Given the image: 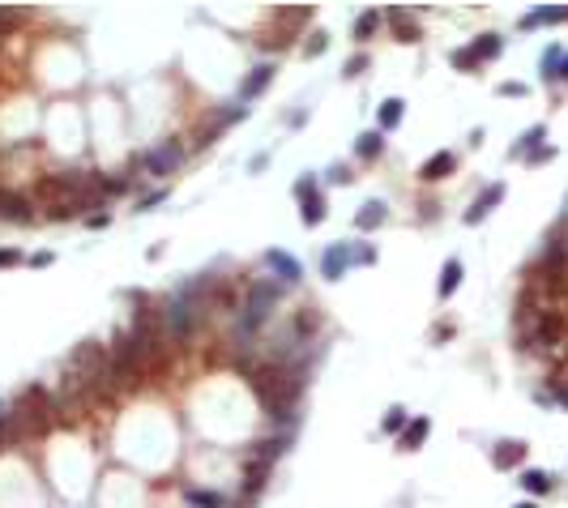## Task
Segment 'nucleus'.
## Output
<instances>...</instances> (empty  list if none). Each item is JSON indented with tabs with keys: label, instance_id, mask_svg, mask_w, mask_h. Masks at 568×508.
Segmentation results:
<instances>
[{
	"label": "nucleus",
	"instance_id": "1",
	"mask_svg": "<svg viewBox=\"0 0 568 508\" xmlns=\"http://www.w3.org/2000/svg\"><path fill=\"white\" fill-rule=\"evenodd\" d=\"M522 342H526V350H534V354H551V350L564 342V312H556V308L530 312V316L522 320Z\"/></svg>",
	"mask_w": 568,
	"mask_h": 508
},
{
	"label": "nucleus",
	"instance_id": "2",
	"mask_svg": "<svg viewBox=\"0 0 568 508\" xmlns=\"http://www.w3.org/2000/svg\"><path fill=\"white\" fill-rule=\"evenodd\" d=\"M278 299H282V282H274V278H257V282L248 287V295H244V308H239V325L244 329H257L269 320V312L278 308Z\"/></svg>",
	"mask_w": 568,
	"mask_h": 508
},
{
	"label": "nucleus",
	"instance_id": "3",
	"mask_svg": "<svg viewBox=\"0 0 568 508\" xmlns=\"http://www.w3.org/2000/svg\"><path fill=\"white\" fill-rule=\"evenodd\" d=\"M56 410V397L47 393L43 385H30V389H21L17 397H13V406H9V415L30 431V436H39V431L47 427V415Z\"/></svg>",
	"mask_w": 568,
	"mask_h": 508
},
{
	"label": "nucleus",
	"instance_id": "4",
	"mask_svg": "<svg viewBox=\"0 0 568 508\" xmlns=\"http://www.w3.org/2000/svg\"><path fill=\"white\" fill-rule=\"evenodd\" d=\"M184 154L188 149L171 137V141H158L154 149H145V154H137V167H145L150 175H158V180H167V175H176L180 171V163H184Z\"/></svg>",
	"mask_w": 568,
	"mask_h": 508
},
{
	"label": "nucleus",
	"instance_id": "5",
	"mask_svg": "<svg viewBox=\"0 0 568 508\" xmlns=\"http://www.w3.org/2000/svg\"><path fill=\"white\" fill-rule=\"evenodd\" d=\"M107 363H111V354H107V346H98V342H82L77 350L68 354V372H77V380H90L98 372H107Z\"/></svg>",
	"mask_w": 568,
	"mask_h": 508
},
{
	"label": "nucleus",
	"instance_id": "6",
	"mask_svg": "<svg viewBox=\"0 0 568 508\" xmlns=\"http://www.w3.org/2000/svg\"><path fill=\"white\" fill-rule=\"evenodd\" d=\"M504 52V39L500 35H479L466 52H453V64L457 69H479L483 60H491V56H500Z\"/></svg>",
	"mask_w": 568,
	"mask_h": 508
},
{
	"label": "nucleus",
	"instance_id": "7",
	"mask_svg": "<svg viewBox=\"0 0 568 508\" xmlns=\"http://www.w3.org/2000/svg\"><path fill=\"white\" fill-rule=\"evenodd\" d=\"M295 197L304 201V222H308V226H316L320 218H325V197H320V188H316L312 175H304V180L295 184Z\"/></svg>",
	"mask_w": 568,
	"mask_h": 508
},
{
	"label": "nucleus",
	"instance_id": "8",
	"mask_svg": "<svg viewBox=\"0 0 568 508\" xmlns=\"http://www.w3.org/2000/svg\"><path fill=\"white\" fill-rule=\"evenodd\" d=\"M261 261H265L269 269H274V273H278V282H286V287H295V282H300V273H304V269H300V261H295V257H286V252H278V248H269Z\"/></svg>",
	"mask_w": 568,
	"mask_h": 508
},
{
	"label": "nucleus",
	"instance_id": "9",
	"mask_svg": "<svg viewBox=\"0 0 568 508\" xmlns=\"http://www.w3.org/2000/svg\"><path fill=\"white\" fill-rule=\"evenodd\" d=\"M347 265H355V261H351V244H333L325 257H320V273H325L329 282H338V278L347 273Z\"/></svg>",
	"mask_w": 568,
	"mask_h": 508
},
{
	"label": "nucleus",
	"instance_id": "10",
	"mask_svg": "<svg viewBox=\"0 0 568 508\" xmlns=\"http://www.w3.org/2000/svg\"><path fill=\"white\" fill-rule=\"evenodd\" d=\"M500 197H504V184H491V188H483L479 197H475V206L470 210H466V222H483L487 214H491V206H500Z\"/></svg>",
	"mask_w": 568,
	"mask_h": 508
},
{
	"label": "nucleus",
	"instance_id": "11",
	"mask_svg": "<svg viewBox=\"0 0 568 508\" xmlns=\"http://www.w3.org/2000/svg\"><path fill=\"white\" fill-rule=\"evenodd\" d=\"M265 478H269V462H257V457H253V462L248 466H244V482H239V496L244 500H253L261 487H265Z\"/></svg>",
	"mask_w": 568,
	"mask_h": 508
},
{
	"label": "nucleus",
	"instance_id": "12",
	"mask_svg": "<svg viewBox=\"0 0 568 508\" xmlns=\"http://www.w3.org/2000/svg\"><path fill=\"white\" fill-rule=\"evenodd\" d=\"M457 158H453V149H440V154H432L423 167H419V180H444V175H453Z\"/></svg>",
	"mask_w": 568,
	"mask_h": 508
},
{
	"label": "nucleus",
	"instance_id": "13",
	"mask_svg": "<svg viewBox=\"0 0 568 508\" xmlns=\"http://www.w3.org/2000/svg\"><path fill=\"white\" fill-rule=\"evenodd\" d=\"M491 462H496V470H517L526 462V444H517V440H504L491 448Z\"/></svg>",
	"mask_w": 568,
	"mask_h": 508
},
{
	"label": "nucleus",
	"instance_id": "14",
	"mask_svg": "<svg viewBox=\"0 0 568 508\" xmlns=\"http://www.w3.org/2000/svg\"><path fill=\"white\" fill-rule=\"evenodd\" d=\"M286 448H291V431H282V436H269V440H257V444H253V457H257V462H269V466H274Z\"/></svg>",
	"mask_w": 568,
	"mask_h": 508
},
{
	"label": "nucleus",
	"instance_id": "15",
	"mask_svg": "<svg viewBox=\"0 0 568 508\" xmlns=\"http://www.w3.org/2000/svg\"><path fill=\"white\" fill-rule=\"evenodd\" d=\"M385 21H389L393 30H398V39H402V43H414V39H419V21H414L406 9H398V5H393V9H385Z\"/></svg>",
	"mask_w": 568,
	"mask_h": 508
},
{
	"label": "nucleus",
	"instance_id": "16",
	"mask_svg": "<svg viewBox=\"0 0 568 508\" xmlns=\"http://www.w3.org/2000/svg\"><path fill=\"white\" fill-rule=\"evenodd\" d=\"M269 82H274V64H257L253 73H248V78H244V86H239V98H244V103H248V98H257Z\"/></svg>",
	"mask_w": 568,
	"mask_h": 508
},
{
	"label": "nucleus",
	"instance_id": "17",
	"mask_svg": "<svg viewBox=\"0 0 568 508\" xmlns=\"http://www.w3.org/2000/svg\"><path fill=\"white\" fill-rule=\"evenodd\" d=\"M316 329H320V312H316V308H300V312H295V320H291V334H295V342H300V346L316 334Z\"/></svg>",
	"mask_w": 568,
	"mask_h": 508
},
{
	"label": "nucleus",
	"instance_id": "18",
	"mask_svg": "<svg viewBox=\"0 0 568 508\" xmlns=\"http://www.w3.org/2000/svg\"><path fill=\"white\" fill-rule=\"evenodd\" d=\"M381 222H385V201H367V206L355 214V226H359V231H376Z\"/></svg>",
	"mask_w": 568,
	"mask_h": 508
},
{
	"label": "nucleus",
	"instance_id": "19",
	"mask_svg": "<svg viewBox=\"0 0 568 508\" xmlns=\"http://www.w3.org/2000/svg\"><path fill=\"white\" fill-rule=\"evenodd\" d=\"M184 504H192V508H227L222 491H205V487H188V491H184Z\"/></svg>",
	"mask_w": 568,
	"mask_h": 508
},
{
	"label": "nucleus",
	"instance_id": "20",
	"mask_svg": "<svg viewBox=\"0 0 568 508\" xmlns=\"http://www.w3.org/2000/svg\"><path fill=\"white\" fill-rule=\"evenodd\" d=\"M457 282H461V261L449 257V261H444V269H440V299H449V295L457 291Z\"/></svg>",
	"mask_w": 568,
	"mask_h": 508
},
{
	"label": "nucleus",
	"instance_id": "21",
	"mask_svg": "<svg viewBox=\"0 0 568 508\" xmlns=\"http://www.w3.org/2000/svg\"><path fill=\"white\" fill-rule=\"evenodd\" d=\"M133 188V175H98V192H103L107 201L111 197H125Z\"/></svg>",
	"mask_w": 568,
	"mask_h": 508
},
{
	"label": "nucleus",
	"instance_id": "22",
	"mask_svg": "<svg viewBox=\"0 0 568 508\" xmlns=\"http://www.w3.org/2000/svg\"><path fill=\"white\" fill-rule=\"evenodd\" d=\"M402 107H406L402 98H385V103H381V116H376L381 120V133H389V129H398V124H402Z\"/></svg>",
	"mask_w": 568,
	"mask_h": 508
},
{
	"label": "nucleus",
	"instance_id": "23",
	"mask_svg": "<svg viewBox=\"0 0 568 508\" xmlns=\"http://www.w3.org/2000/svg\"><path fill=\"white\" fill-rule=\"evenodd\" d=\"M381 21H385V13H381V9H363V13L355 17V39H372Z\"/></svg>",
	"mask_w": 568,
	"mask_h": 508
},
{
	"label": "nucleus",
	"instance_id": "24",
	"mask_svg": "<svg viewBox=\"0 0 568 508\" xmlns=\"http://www.w3.org/2000/svg\"><path fill=\"white\" fill-rule=\"evenodd\" d=\"M381 149H385V137H381V133H363V137L355 141V154H359L363 163H372V158H381Z\"/></svg>",
	"mask_w": 568,
	"mask_h": 508
},
{
	"label": "nucleus",
	"instance_id": "25",
	"mask_svg": "<svg viewBox=\"0 0 568 508\" xmlns=\"http://www.w3.org/2000/svg\"><path fill=\"white\" fill-rule=\"evenodd\" d=\"M423 436H428V419H410V423H406V431L398 436V444L410 453V448H419V444H423Z\"/></svg>",
	"mask_w": 568,
	"mask_h": 508
},
{
	"label": "nucleus",
	"instance_id": "26",
	"mask_svg": "<svg viewBox=\"0 0 568 508\" xmlns=\"http://www.w3.org/2000/svg\"><path fill=\"white\" fill-rule=\"evenodd\" d=\"M564 17H568V9H534V13H526V17H522V30L547 26V21H564Z\"/></svg>",
	"mask_w": 568,
	"mask_h": 508
},
{
	"label": "nucleus",
	"instance_id": "27",
	"mask_svg": "<svg viewBox=\"0 0 568 508\" xmlns=\"http://www.w3.org/2000/svg\"><path fill=\"white\" fill-rule=\"evenodd\" d=\"M522 487L530 496H542V491H551V478L542 474V470H522Z\"/></svg>",
	"mask_w": 568,
	"mask_h": 508
},
{
	"label": "nucleus",
	"instance_id": "28",
	"mask_svg": "<svg viewBox=\"0 0 568 508\" xmlns=\"http://www.w3.org/2000/svg\"><path fill=\"white\" fill-rule=\"evenodd\" d=\"M385 431H389V436H402V431H406V410H402V406H393V410L385 415V423H381Z\"/></svg>",
	"mask_w": 568,
	"mask_h": 508
},
{
	"label": "nucleus",
	"instance_id": "29",
	"mask_svg": "<svg viewBox=\"0 0 568 508\" xmlns=\"http://www.w3.org/2000/svg\"><path fill=\"white\" fill-rule=\"evenodd\" d=\"M560 56H564V47H547V52H542V73H547V82L560 78Z\"/></svg>",
	"mask_w": 568,
	"mask_h": 508
},
{
	"label": "nucleus",
	"instance_id": "30",
	"mask_svg": "<svg viewBox=\"0 0 568 508\" xmlns=\"http://www.w3.org/2000/svg\"><path fill=\"white\" fill-rule=\"evenodd\" d=\"M329 47V35L325 30H316V35H308V43H304V56H320Z\"/></svg>",
	"mask_w": 568,
	"mask_h": 508
},
{
	"label": "nucleus",
	"instance_id": "31",
	"mask_svg": "<svg viewBox=\"0 0 568 508\" xmlns=\"http://www.w3.org/2000/svg\"><path fill=\"white\" fill-rule=\"evenodd\" d=\"M167 197H171L167 188H154V192H145V197L137 201V210H154V206H163V201H167Z\"/></svg>",
	"mask_w": 568,
	"mask_h": 508
},
{
	"label": "nucleus",
	"instance_id": "32",
	"mask_svg": "<svg viewBox=\"0 0 568 508\" xmlns=\"http://www.w3.org/2000/svg\"><path fill=\"white\" fill-rule=\"evenodd\" d=\"M17 21H21V13H17V9H0V39H5V35L17 26Z\"/></svg>",
	"mask_w": 568,
	"mask_h": 508
},
{
	"label": "nucleus",
	"instance_id": "33",
	"mask_svg": "<svg viewBox=\"0 0 568 508\" xmlns=\"http://www.w3.org/2000/svg\"><path fill=\"white\" fill-rule=\"evenodd\" d=\"M542 141V124H534L530 133H522V141H517V154H526V145H538Z\"/></svg>",
	"mask_w": 568,
	"mask_h": 508
},
{
	"label": "nucleus",
	"instance_id": "34",
	"mask_svg": "<svg viewBox=\"0 0 568 508\" xmlns=\"http://www.w3.org/2000/svg\"><path fill=\"white\" fill-rule=\"evenodd\" d=\"M26 257H21L17 248H0V269H9V265H21Z\"/></svg>",
	"mask_w": 568,
	"mask_h": 508
},
{
	"label": "nucleus",
	"instance_id": "35",
	"mask_svg": "<svg viewBox=\"0 0 568 508\" xmlns=\"http://www.w3.org/2000/svg\"><path fill=\"white\" fill-rule=\"evenodd\" d=\"M13 444V431H9V415H0V448Z\"/></svg>",
	"mask_w": 568,
	"mask_h": 508
},
{
	"label": "nucleus",
	"instance_id": "36",
	"mask_svg": "<svg viewBox=\"0 0 568 508\" xmlns=\"http://www.w3.org/2000/svg\"><path fill=\"white\" fill-rule=\"evenodd\" d=\"M363 69H367V56H355V60H347V78H359Z\"/></svg>",
	"mask_w": 568,
	"mask_h": 508
},
{
	"label": "nucleus",
	"instance_id": "37",
	"mask_svg": "<svg viewBox=\"0 0 568 508\" xmlns=\"http://www.w3.org/2000/svg\"><path fill=\"white\" fill-rule=\"evenodd\" d=\"M107 222H111V214H90V218H86V226H90V231H103Z\"/></svg>",
	"mask_w": 568,
	"mask_h": 508
},
{
	"label": "nucleus",
	"instance_id": "38",
	"mask_svg": "<svg viewBox=\"0 0 568 508\" xmlns=\"http://www.w3.org/2000/svg\"><path fill=\"white\" fill-rule=\"evenodd\" d=\"M556 401L568 406V380H556Z\"/></svg>",
	"mask_w": 568,
	"mask_h": 508
},
{
	"label": "nucleus",
	"instance_id": "39",
	"mask_svg": "<svg viewBox=\"0 0 568 508\" xmlns=\"http://www.w3.org/2000/svg\"><path fill=\"white\" fill-rule=\"evenodd\" d=\"M547 158H551V145H538L534 154H530V163H547Z\"/></svg>",
	"mask_w": 568,
	"mask_h": 508
},
{
	"label": "nucleus",
	"instance_id": "40",
	"mask_svg": "<svg viewBox=\"0 0 568 508\" xmlns=\"http://www.w3.org/2000/svg\"><path fill=\"white\" fill-rule=\"evenodd\" d=\"M30 265H35V269H43V265H52V252H35V257H30Z\"/></svg>",
	"mask_w": 568,
	"mask_h": 508
},
{
	"label": "nucleus",
	"instance_id": "41",
	"mask_svg": "<svg viewBox=\"0 0 568 508\" xmlns=\"http://www.w3.org/2000/svg\"><path fill=\"white\" fill-rule=\"evenodd\" d=\"M500 94H526V86H522V82H504Z\"/></svg>",
	"mask_w": 568,
	"mask_h": 508
},
{
	"label": "nucleus",
	"instance_id": "42",
	"mask_svg": "<svg viewBox=\"0 0 568 508\" xmlns=\"http://www.w3.org/2000/svg\"><path fill=\"white\" fill-rule=\"evenodd\" d=\"M560 78L568 82V56H564V64H560ZM560 78H556V82H560Z\"/></svg>",
	"mask_w": 568,
	"mask_h": 508
},
{
	"label": "nucleus",
	"instance_id": "43",
	"mask_svg": "<svg viewBox=\"0 0 568 508\" xmlns=\"http://www.w3.org/2000/svg\"><path fill=\"white\" fill-rule=\"evenodd\" d=\"M517 508H538V504H517Z\"/></svg>",
	"mask_w": 568,
	"mask_h": 508
},
{
	"label": "nucleus",
	"instance_id": "44",
	"mask_svg": "<svg viewBox=\"0 0 568 508\" xmlns=\"http://www.w3.org/2000/svg\"><path fill=\"white\" fill-rule=\"evenodd\" d=\"M564 222H568V214H564Z\"/></svg>",
	"mask_w": 568,
	"mask_h": 508
}]
</instances>
